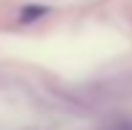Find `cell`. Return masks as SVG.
Instances as JSON below:
<instances>
[{
    "label": "cell",
    "instance_id": "obj_1",
    "mask_svg": "<svg viewBox=\"0 0 132 130\" xmlns=\"http://www.w3.org/2000/svg\"><path fill=\"white\" fill-rule=\"evenodd\" d=\"M43 14H46L43 5H30L22 11V22H35V16H43Z\"/></svg>",
    "mask_w": 132,
    "mask_h": 130
}]
</instances>
